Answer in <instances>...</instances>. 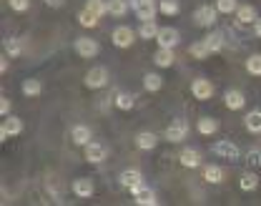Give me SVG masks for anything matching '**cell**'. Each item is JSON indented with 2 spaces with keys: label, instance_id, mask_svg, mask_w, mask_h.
I'll return each mask as SVG.
<instances>
[{
  "label": "cell",
  "instance_id": "33",
  "mask_svg": "<svg viewBox=\"0 0 261 206\" xmlns=\"http://www.w3.org/2000/svg\"><path fill=\"white\" fill-rule=\"evenodd\" d=\"M189 53H191V58H196V61H203L206 56H211L203 40H198V43H191V48H189Z\"/></svg>",
  "mask_w": 261,
  "mask_h": 206
},
{
  "label": "cell",
  "instance_id": "43",
  "mask_svg": "<svg viewBox=\"0 0 261 206\" xmlns=\"http://www.w3.org/2000/svg\"><path fill=\"white\" fill-rule=\"evenodd\" d=\"M5 70H8V61L3 58V61H0V73H5Z\"/></svg>",
  "mask_w": 261,
  "mask_h": 206
},
{
  "label": "cell",
  "instance_id": "39",
  "mask_svg": "<svg viewBox=\"0 0 261 206\" xmlns=\"http://www.w3.org/2000/svg\"><path fill=\"white\" fill-rule=\"evenodd\" d=\"M8 3H10V8L18 10V13H23V10L31 8V0H8Z\"/></svg>",
  "mask_w": 261,
  "mask_h": 206
},
{
  "label": "cell",
  "instance_id": "17",
  "mask_svg": "<svg viewBox=\"0 0 261 206\" xmlns=\"http://www.w3.org/2000/svg\"><path fill=\"white\" fill-rule=\"evenodd\" d=\"M136 146L141 151H153L159 146V136L151 134V131H143V134H138V138H136Z\"/></svg>",
  "mask_w": 261,
  "mask_h": 206
},
{
  "label": "cell",
  "instance_id": "13",
  "mask_svg": "<svg viewBox=\"0 0 261 206\" xmlns=\"http://www.w3.org/2000/svg\"><path fill=\"white\" fill-rule=\"evenodd\" d=\"M173 61H176L173 48H159V50L153 53V63H156L159 68H171V66H173Z\"/></svg>",
  "mask_w": 261,
  "mask_h": 206
},
{
  "label": "cell",
  "instance_id": "36",
  "mask_svg": "<svg viewBox=\"0 0 261 206\" xmlns=\"http://www.w3.org/2000/svg\"><path fill=\"white\" fill-rule=\"evenodd\" d=\"M236 8H239V3H236V0H216V10H219V13H224V15L236 13Z\"/></svg>",
  "mask_w": 261,
  "mask_h": 206
},
{
  "label": "cell",
  "instance_id": "12",
  "mask_svg": "<svg viewBox=\"0 0 261 206\" xmlns=\"http://www.w3.org/2000/svg\"><path fill=\"white\" fill-rule=\"evenodd\" d=\"M141 184H143V173L138 171V169H126V171H121V186H123V189L133 191V189H138Z\"/></svg>",
  "mask_w": 261,
  "mask_h": 206
},
{
  "label": "cell",
  "instance_id": "8",
  "mask_svg": "<svg viewBox=\"0 0 261 206\" xmlns=\"http://www.w3.org/2000/svg\"><path fill=\"white\" fill-rule=\"evenodd\" d=\"M130 194H133V201H136L138 206H156V204H159L156 194H153L148 186H143V184H141L138 189H133Z\"/></svg>",
  "mask_w": 261,
  "mask_h": 206
},
{
  "label": "cell",
  "instance_id": "22",
  "mask_svg": "<svg viewBox=\"0 0 261 206\" xmlns=\"http://www.w3.org/2000/svg\"><path fill=\"white\" fill-rule=\"evenodd\" d=\"M70 138H73V143H78V146H88V143H91V128H88V126H73Z\"/></svg>",
  "mask_w": 261,
  "mask_h": 206
},
{
  "label": "cell",
  "instance_id": "3",
  "mask_svg": "<svg viewBox=\"0 0 261 206\" xmlns=\"http://www.w3.org/2000/svg\"><path fill=\"white\" fill-rule=\"evenodd\" d=\"M211 151H214L216 156H221V159H228V161H239V159H241L239 146L231 143V141H216V143L211 146Z\"/></svg>",
  "mask_w": 261,
  "mask_h": 206
},
{
  "label": "cell",
  "instance_id": "5",
  "mask_svg": "<svg viewBox=\"0 0 261 206\" xmlns=\"http://www.w3.org/2000/svg\"><path fill=\"white\" fill-rule=\"evenodd\" d=\"M20 134H23V118H18V116H5V121H3V126H0V138L5 141V138L20 136Z\"/></svg>",
  "mask_w": 261,
  "mask_h": 206
},
{
  "label": "cell",
  "instance_id": "32",
  "mask_svg": "<svg viewBox=\"0 0 261 206\" xmlns=\"http://www.w3.org/2000/svg\"><path fill=\"white\" fill-rule=\"evenodd\" d=\"M5 50H8L10 58L20 56V53H23V40H20V38H8V40H5Z\"/></svg>",
  "mask_w": 261,
  "mask_h": 206
},
{
  "label": "cell",
  "instance_id": "9",
  "mask_svg": "<svg viewBox=\"0 0 261 206\" xmlns=\"http://www.w3.org/2000/svg\"><path fill=\"white\" fill-rule=\"evenodd\" d=\"M75 53H78L81 58H96L98 43L93 38H78V40H75Z\"/></svg>",
  "mask_w": 261,
  "mask_h": 206
},
{
  "label": "cell",
  "instance_id": "28",
  "mask_svg": "<svg viewBox=\"0 0 261 206\" xmlns=\"http://www.w3.org/2000/svg\"><path fill=\"white\" fill-rule=\"evenodd\" d=\"M203 178H206L208 184H221V181H224V169L216 166V164H211V166L203 169Z\"/></svg>",
  "mask_w": 261,
  "mask_h": 206
},
{
  "label": "cell",
  "instance_id": "34",
  "mask_svg": "<svg viewBox=\"0 0 261 206\" xmlns=\"http://www.w3.org/2000/svg\"><path fill=\"white\" fill-rule=\"evenodd\" d=\"M126 10H128V3H126V0H111V3H108V13L116 15V18L126 15Z\"/></svg>",
  "mask_w": 261,
  "mask_h": 206
},
{
  "label": "cell",
  "instance_id": "21",
  "mask_svg": "<svg viewBox=\"0 0 261 206\" xmlns=\"http://www.w3.org/2000/svg\"><path fill=\"white\" fill-rule=\"evenodd\" d=\"M159 25H156V20H141V28H138V35L143 38V40H156V35H159Z\"/></svg>",
  "mask_w": 261,
  "mask_h": 206
},
{
  "label": "cell",
  "instance_id": "7",
  "mask_svg": "<svg viewBox=\"0 0 261 206\" xmlns=\"http://www.w3.org/2000/svg\"><path fill=\"white\" fill-rule=\"evenodd\" d=\"M111 40H113L116 48H130L133 40H136V33L130 31L128 25H118V28L113 31V35H111Z\"/></svg>",
  "mask_w": 261,
  "mask_h": 206
},
{
  "label": "cell",
  "instance_id": "11",
  "mask_svg": "<svg viewBox=\"0 0 261 206\" xmlns=\"http://www.w3.org/2000/svg\"><path fill=\"white\" fill-rule=\"evenodd\" d=\"M191 93H194V98H198V101H208L214 96V86L206 78H196L194 83H191Z\"/></svg>",
  "mask_w": 261,
  "mask_h": 206
},
{
  "label": "cell",
  "instance_id": "10",
  "mask_svg": "<svg viewBox=\"0 0 261 206\" xmlns=\"http://www.w3.org/2000/svg\"><path fill=\"white\" fill-rule=\"evenodd\" d=\"M178 40H181V35H178L176 28H161L159 35H156L159 48H176V45H178Z\"/></svg>",
  "mask_w": 261,
  "mask_h": 206
},
{
  "label": "cell",
  "instance_id": "25",
  "mask_svg": "<svg viewBox=\"0 0 261 206\" xmlns=\"http://www.w3.org/2000/svg\"><path fill=\"white\" fill-rule=\"evenodd\" d=\"M98 20H100V15L93 13V10H88V8H83V10L78 13V23H81L83 28H96Z\"/></svg>",
  "mask_w": 261,
  "mask_h": 206
},
{
  "label": "cell",
  "instance_id": "40",
  "mask_svg": "<svg viewBox=\"0 0 261 206\" xmlns=\"http://www.w3.org/2000/svg\"><path fill=\"white\" fill-rule=\"evenodd\" d=\"M0 116H10V101L0 98Z\"/></svg>",
  "mask_w": 261,
  "mask_h": 206
},
{
  "label": "cell",
  "instance_id": "1",
  "mask_svg": "<svg viewBox=\"0 0 261 206\" xmlns=\"http://www.w3.org/2000/svg\"><path fill=\"white\" fill-rule=\"evenodd\" d=\"M130 8L136 10L138 20H153L156 10H159V3L156 0H130Z\"/></svg>",
  "mask_w": 261,
  "mask_h": 206
},
{
  "label": "cell",
  "instance_id": "14",
  "mask_svg": "<svg viewBox=\"0 0 261 206\" xmlns=\"http://www.w3.org/2000/svg\"><path fill=\"white\" fill-rule=\"evenodd\" d=\"M103 159H106V148H103V143L91 141V143L86 146V161H88V164H100Z\"/></svg>",
  "mask_w": 261,
  "mask_h": 206
},
{
  "label": "cell",
  "instance_id": "41",
  "mask_svg": "<svg viewBox=\"0 0 261 206\" xmlns=\"http://www.w3.org/2000/svg\"><path fill=\"white\" fill-rule=\"evenodd\" d=\"M254 35H256V38H261V18H256V20H254Z\"/></svg>",
  "mask_w": 261,
  "mask_h": 206
},
{
  "label": "cell",
  "instance_id": "29",
  "mask_svg": "<svg viewBox=\"0 0 261 206\" xmlns=\"http://www.w3.org/2000/svg\"><path fill=\"white\" fill-rule=\"evenodd\" d=\"M143 86H146V91L156 93V91H161L163 88V78L159 75V73H146V75H143Z\"/></svg>",
  "mask_w": 261,
  "mask_h": 206
},
{
  "label": "cell",
  "instance_id": "31",
  "mask_svg": "<svg viewBox=\"0 0 261 206\" xmlns=\"http://www.w3.org/2000/svg\"><path fill=\"white\" fill-rule=\"evenodd\" d=\"M246 73L249 75H261V53H254L246 58Z\"/></svg>",
  "mask_w": 261,
  "mask_h": 206
},
{
  "label": "cell",
  "instance_id": "6",
  "mask_svg": "<svg viewBox=\"0 0 261 206\" xmlns=\"http://www.w3.org/2000/svg\"><path fill=\"white\" fill-rule=\"evenodd\" d=\"M186 136H189V123L181 121V118L171 121V126L166 128V141H171V143H178V141H184Z\"/></svg>",
  "mask_w": 261,
  "mask_h": 206
},
{
  "label": "cell",
  "instance_id": "35",
  "mask_svg": "<svg viewBox=\"0 0 261 206\" xmlns=\"http://www.w3.org/2000/svg\"><path fill=\"white\" fill-rule=\"evenodd\" d=\"M159 10L163 15H176L178 13V0H161L159 3Z\"/></svg>",
  "mask_w": 261,
  "mask_h": 206
},
{
  "label": "cell",
  "instance_id": "38",
  "mask_svg": "<svg viewBox=\"0 0 261 206\" xmlns=\"http://www.w3.org/2000/svg\"><path fill=\"white\" fill-rule=\"evenodd\" d=\"M86 8H88V10H93V13H98L100 18H103V13H108V3H103V0H88V3H86Z\"/></svg>",
  "mask_w": 261,
  "mask_h": 206
},
{
  "label": "cell",
  "instance_id": "15",
  "mask_svg": "<svg viewBox=\"0 0 261 206\" xmlns=\"http://www.w3.org/2000/svg\"><path fill=\"white\" fill-rule=\"evenodd\" d=\"M256 18H259V15H256L254 5H239V8H236V20H239L241 25H254Z\"/></svg>",
  "mask_w": 261,
  "mask_h": 206
},
{
  "label": "cell",
  "instance_id": "27",
  "mask_svg": "<svg viewBox=\"0 0 261 206\" xmlns=\"http://www.w3.org/2000/svg\"><path fill=\"white\" fill-rule=\"evenodd\" d=\"M23 93H25L28 98L40 96V93H43V83H40L38 78H28V81H23Z\"/></svg>",
  "mask_w": 261,
  "mask_h": 206
},
{
  "label": "cell",
  "instance_id": "30",
  "mask_svg": "<svg viewBox=\"0 0 261 206\" xmlns=\"http://www.w3.org/2000/svg\"><path fill=\"white\" fill-rule=\"evenodd\" d=\"M113 106L121 108V111H130V108L136 106V98H133L130 93H116V96H113Z\"/></svg>",
  "mask_w": 261,
  "mask_h": 206
},
{
  "label": "cell",
  "instance_id": "37",
  "mask_svg": "<svg viewBox=\"0 0 261 206\" xmlns=\"http://www.w3.org/2000/svg\"><path fill=\"white\" fill-rule=\"evenodd\" d=\"M244 161H246L249 166H254V169L261 166V151L259 148H249V151H246V156H244Z\"/></svg>",
  "mask_w": 261,
  "mask_h": 206
},
{
  "label": "cell",
  "instance_id": "2",
  "mask_svg": "<svg viewBox=\"0 0 261 206\" xmlns=\"http://www.w3.org/2000/svg\"><path fill=\"white\" fill-rule=\"evenodd\" d=\"M216 15H219L216 5H214V8H211V5H201V8H196L194 23L198 28H211V25L216 23Z\"/></svg>",
  "mask_w": 261,
  "mask_h": 206
},
{
  "label": "cell",
  "instance_id": "42",
  "mask_svg": "<svg viewBox=\"0 0 261 206\" xmlns=\"http://www.w3.org/2000/svg\"><path fill=\"white\" fill-rule=\"evenodd\" d=\"M45 5H50V8H63V0H45Z\"/></svg>",
  "mask_w": 261,
  "mask_h": 206
},
{
  "label": "cell",
  "instance_id": "26",
  "mask_svg": "<svg viewBox=\"0 0 261 206\" xmlns=\"http://www.w3.org/2000/svg\"><path fill=\"white\" fill-rule=\"evenodd\" d=\"M239 186H241V191H256V189H259V176H256V173H251V171L241 173Z\"/></svg>",
  "mask_w": 261,
  "mask_h": 206
},
{
  "label": "cell",
  "instance_id": "20",
  "mask_svg": "<svg viewBox=\"0 0 261 206\" xmlns=\"http://www.w3.org/2000/svg\"><path fill=\"white\" fill-rule=\"evenodd\" d=\"M244 126L249 134H261V108L259 111H249L244 118Z\"/></svg>",
  "mask_w": 261,
  "mask_h": 206
},
{
  "label": "cell",
  "instance_id": "24",
  "mask_svg": "<svg viewBox=\"0 0 261 206\" xmlns=\"http://www.w3.org/2000/svg\"><path fill=\"white\" fill-rule=\"evenodd\" d=\"M203 43H206L208 53H219V50H224L226 38H224V33H211V35H206V38H203Z\"/></svg>",
  "mask_w": 261,
  "mask_h": 206
},
{
  "label": "cell",
  "instance_id": "4",
  "mask_svg": "<svg viewBox=\"0 0 261 206\" xmlns=\"http://www.w3.org/2000/svg\"><path fill=\"white\" fill-rule=\"evenodd\" d=\"M83 83H86L88 88H93V91H98V88H103V86L108 83V70L103 68V66H96V68H91L88 73H86Z\"/></svg>",
  "mask_w": 261,
  "mask_h": 206
},
{
  "label": "cell",
  "instance_id": "18",
  "mask_svg": "<svg viewBox=\"0 0 261 206\" xmlns=\"http://www.w3.org/2000/svg\"><path fill=\"white\" fill-rule=\"evenodd\" d=\"M178 161H181L186 169H196V166H201V153H198L196 148H184L181 156H178Z\"/></svg>",
  "mask_w": 261,
  "mask_h": 206
},
{
  "label": "cell",
  "instance_id": "23",
  "mask_svg": "<svg viewBox=\"0 0 261 206\" xmlns=\"http://www.w3.org/2000/svg\"><path fill=\"white\" fill-rule=\"evenodd\" d=\"M196 128H198L201 136H214V134L219 131V121H216V118H198Z\"/></svg>",
  "mask_w": 261,
  "mask_h": 206
},
{
  "label": "cell",
  "instance_id": "19",
  "mask_svg": "<svg viewBox=\"0 0 261 206\" xmlns=\"http://www.w3.org/2000/svg\"><path fill=\"white\" fill-rule=\"evenodd\" d=\"M73 191H75V196L88 199V196H93V181L91 178H75L73 181Z\"/></svg>",
  "mask_w": 261,
  "mask_h": 206
},
{
  "label": "cell",
  "instance_id": "16",
  "mask_svg": "<svg viewBox=\"0 0 261 206\" xmlns=\"http://www.w3.org/2000/svg\"><path fill=\"white\" fill-rule=\"evenodd\" d=\"M224 103H226V108H231V111H239V108H244L246 98H244V93H241V91L231 88V91L224 93Z\"/></svg>",
  "mask_w": 261,
  "mask_h": 206
}]
</instances>
